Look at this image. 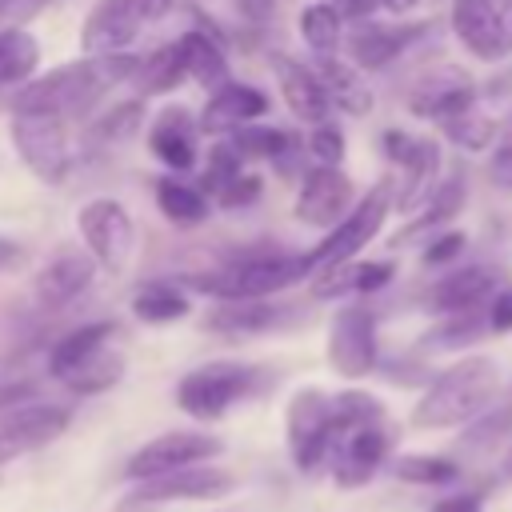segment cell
I'll return each instance as SVG.
<instances>
[{"label": "cell", "instance_id": "39", "mask_svg": "<svg viewBox=\"0 0 512 512\" xmlns=\"http://www.w3.org/2000/svg\"><path fill=\"white\" fill-rule=\"evenodd\" d=\"M488 332V316L484 312H460V316H444L436 328L424 332V348H464L476 344Z\"/></svg>", "mask_w": 512, "mask_h": 512}, {"label": "cell", "instance_id": "22", "mask_svg": "<svg viewBox=\"0 0 512 512\" xmlns=\"http://www.w3.org/2000/svg\"><path fill=\"white\" fill-rule=\"evenodd\" d=\"M96 276V264L88 252H72V248H60L36 276H32V296L40 308H64L72 304L76 296L88 292Z\"/></svg>", "mask_w": 512, "mask_h": 512}, {"label": "cell", "instance_id": "25", "mask_svg": "<svg viewBox=\"0 0 512 512\" xmlns=\"http://www.w3.org/2000/svg\"><path fill=\"white\" fill-rule=\"evenodd\" d=\"M392 276H396V268L388 260H348V264H336V268L316 272L312 276V296L316 300L368 296V292H380Z\"/></svg>", "mask_w": 512, "mask_h": 512}, {"label": "cell", "instance_id": "34", "mask_svg": "<svg viewBox=\"0 0 512 512\" xmlns=\"http://www.w3.org/2000/svg\"><path fill=\"white\" fill-rule=\"evenodd\" d=\"M40 68V44L28 28H0V84H28Z\"/></svg>", "mask_w": 512, "mask_h": 512}, {"label": "cell", "instance_id": "15", "mask_svg": "<svg viewBox=\"0 0 512 512\" xmlns=\"http://www.w3.org/2000/svg\"><path fill=\"white\" fill-rule=\"evenodd\" d=\"M476 104V80L456 68V64H440L432 68L424 80H416V88L408 92V112L420 120H452L460 112H468Z\"/></svg>", "mask_w": 512, "mask_h": 512}, {"label": "cell", "instance_id": "13", "mask_svg": "<svg viewBox=\"0 0 512 512\" xmlns=\"http://www.w3.org/2000/svg\"><path fill=\"white\" fill-rule=\"evenodd\" d=\"M220 448L224 444L208 432H164V436L148 440L144 448H136L124 464V472L132 480H152V476H164V472H176V468L204 464V460L220 456Z\"/></svg>", "mask_w": 512, "mask_h": 512}, {"label": "cell", "instance_id": "55", "mask_svg": "<svg viewBox=\"0 0 512 512\" xmlns=\"http://www.w3.org/2000/svg\"><path fill=\"white\" fill-rule=\"evenodd\" d=\"M416 0H380V8H392V12H404V8H412Z\"/></svg>", "mask_w": 512, "mask_h": 512}, {"label": "cell", "instance_id": "31", "mask_svg": "<svg viewBox=\"0 0 512 512\" xmlns=\"http://www.w3.org/2000/svg\"><path fill=\"white\" fill-rule=\"evenodd\" d=\"M228 144L244 156V160H268V164H280L288 168V160L296 156V148L304 144L296 132L288 128H276V124H244L228 136Z\"/></svg>", "mask_w": 512, "mask_h": 512}, {"label": "cell", "instance_id": "26", "mask_svg": "<svg viewBox=\"0 0 512 512\" xmlns=\"http://www.w3.org/2000/svg\"><path fill=\"white\" fill-rule=\"evenodd\" d=\"M464 200H468V180H464V172L456 168V172H448L436 188H432V196L412 212V220H408V228L396 236V244H412L416 236H436V232H444V224L448 220H456V212L464 208Z\"/></svg>", "mask_w": 512, "mask_h": 512}, {"label": "cell", "instance_id": "17", "mask_svg": "<svg viewBox=\"0 0 512 512\" xmlns=\"http://www.w3.org/2000/svg\"><path fill=\"white\" fill-rule=\"evenodd\" d=\"M388 448H392V436H388V428H384V420L380 424H360V428H348L336 444H332V476H336V484L340 488H360V484H368L376 472H380V464L388 460Z\"/></svg>", "mask_w": 512, "mask_h": 512}, {"label": "cell", "instance_id": "45", "mask_svg": "<svg viewBox=\"0 0 512 512\" xmlns=\"http://www.w3.org/2000/svg\"><path fill=\"white\" fill-rule=\"evenodd\" d=\"M260 192H264V180H260V172H252V168H244L220 196H216V204L220 208H248V204H256L260 200Z\"/></svg>", "mask_w": 512, "mask_h": 512}, {"label": "cell", "instance_id": "46", "mask_svg": "<svg viewBox=\"0 0 512 512\" xmlns=\"http://www.w3.org/2000/svg\"><path fill=\"white\" fill-rule=\"evenodd\" d=\"M464 248H468V236L464 232H456V228H444V232H436L428 244H424V264L432 268V264H452L456 256H464Z\"/></svg>", "mask_w": 512, "mask_h": 512}, {"label": "cell", "instance_id": "53", "mask_svg": "<svg viewBox=\"0 0 512 512\" xmlns=\"http://www.w3.org/2000/svg\"><path fill=\"white\" fill-rule=\"evenodd\" d=\"M172 4H176V0H136L140 20H160V16H168V12H172Z\"/></svg>", "mask_w": 512, "mask_h": 512}, {"label": "cell", "instance_id": "47", "mask_svg": "<svg viewBox=\"0 0 512 512\" xmlns=\"http://www.w3.org/2000/svg\"><path fill=\"white\" fill-rule=\"evenodd\" d=\"M484 316H488V332H496V336L512 332V284H504L492 296V304L484 308Z\"/></svg>", "mask_w": 512, "mask_h": 512}, {"label": "cell", "instance_id": "49", "mask_svg": "<svg viewBox=\"0 0 512 512\" xmlns=\"http://www.w3.org/2000/svg\"><path fill=\"white\" fill-rule=\"evenodd\" d=\"M488 180L504 192H512V144H500L492 156H488Z\"/></svg>", "mask_w": 512, "mask_h": 512}, {"label": "cell", "instance_id": "19", "mask_svg": "<svg viewBox=\"0 0 512 512\" xmlns=\"http://www.w3.org/2000/svg\"><path fill=\"white\" fill-rule=\"evenodd\" d=\"M140 32V8L136 0H96L80 24V48L88 60L120 56Z\"/></svg>", "mask_w": 512, "mask_h": 512}, {"label": "cell", "instance_id": "24", "mask_svg": "<svg viewBox=\"0 0 512 512\" xmlns=\"http://www.w3.org/2000/svg\"><path fill=\"white\" fill-rule=\"evenodd\" d=\"M424 32H428V24H404V28H392V24L364 20V24L348 36L352 68H388V64H392L408 44H416Z\"/></svg>", "mask_w": 512, "mask_h": 512}, {"label": "cell", "instance_id": "52", "mask_svg": "<svg viewBox=\"0 0 512 512\" xmlns=\"http://www.w3.org/2000/svg\"><path fill=\"white\" fill-rule=\"evenodd\" d=\"M380 8V0H344L340 4V16H352V20H372V12Z\"/></svg>", "mask_w": 512, "mask_h": 512}, {"label": "cell", "instance_id": "35", "mask_svg": "<svg viewBox=\"0 0 512 512\" xmlns=\"http://www.w3.org/2000/svg\"><path fill=\"white\" fill-rule=\"evenodd\" d=\"M296 24H300L304 44H308L316 56H336V48L344 44V16H340L336 4H324V0L308 4Z\"/></svg>", "mask_w": 512, "mask_h": 512}, {"label": "cell", "instance_id": "30", "mask_svg": "<svg viewBox=\"0 0 512 512\" xmlns=\"http://www.w3.org/2000/svg\"><path fill=\"white\" fill-rule=\"evenodd\" d=\"M108 344H116V324H112V320L80 324V328L64 332V336L52 344V352H48V372H52L56 380H68L84 360H92V356H96L100 348H108Z\"/></svg>", "mask_w": 512, "mask_h": 512}, {"label": "cell", "instance_id": "43", "mask_svg": "<svg viewBox=\"0 0 512 512\" xmlns=\"http://www.w3.org/2000/svg\"><path fill=\"white\" fill-rule=\"evenodd\" d=\"M504 432H512V408H496L488 416H480L464 436H460V452L472 456V452H488Z\"/></svg>", "mask_w": 512, "mask_h": 512}, {"label": "cell", "instance_id": "1", "mask_svg": "<svg viewBox=\"0 0 512 512\" xmlns=\"http://www.w3.org/2000/svg\"><path fill=\"white\" fill-rule=\"evenodd\" d=\"M136 64L132 56H100V60H72V64H60L36 80H28L12 104V112H36V116H56L68 124V116H84L108 88L124 84L136 76Z\"/></svg>", "mask_w": 512, "mask_h": 512}, {"label": "cell", "instance_id": "7", "mask_svg": "<svg viewBox=\"0 0 512 512\" xmlns=\"http://www.w3.org/2000/svg\"><path fill=\"white\" fill-rule=\"evenodd\" d=\"M76 228H80L84 252L92 256L96 268H104L108 276H120L128 268V260L136 252V224L120 200L96 196V200L80 204Z\"/></svg>", "mask_w": 512, "mask_h": 512}, {"label": "cell", "instance_id": "2", "mask_svg": "<svg viewBox=\"0 0 512 512\" xmlns=\"http://www.w3.org/2000/svg\"><path fill=\"white\" fill-rule=\"evenodd\" d=\"M500 388V368L488 356H464L456 364H448L416 400L412 408V424L416 428H456L476 420L488 400Z\"/></svg>", "mask_w": 512, "mask_h": 512}, {"label": "cell", "instance_id": "12", "mask_svg": "<svg viewBox=\"0 0 512 512\" xmlns=\"http://www.w3.org/2000/svg\"><path fill=\"white\" fill-rule=\"evenodd\" d=\"M232 492V476L224 468L212 464H192V468H176L152 480H140L132 500L124 504V512L136 508H156V504H176V500H216Z\"/></svg>", "mask_w": 512, "mask_h": 512}, {"label": "cell", "instance_id": "41", "mask_svg": "<svg viewBox=\"0 0 512 512\" xmlns=\"http://www.w3.org/2000/svg\"><path fill=\"white\" fill-rule=\"evenodd\" d=\"M136 128H144V100H124L92 124V140L96 144H124L136 136Z\"/></svg>", "mask_w": 512, "mask_h": 512}, {"label": "cell", "instance_id": "50", "mask_svg": "<svg viewBox=\"0 0 512 512\" xmlns=\"http://www.w3.org/2000/svg\"><path fill=\"white\" fill-rule=\"evenodd\" d=\"M32 400H36V384H28V380L0 384V416L12 412V408H20V404H32Z\"/></svg>", "mask_w": 512, "mask_h": 512}, {"label": "cell", "instance_id": "33", "mask_svg": "<svg viewBox=\"0 0 512 512\" xmlns=\"http://www.w3.org/2000/svg\"><path fill=\"white\" fill-rule=\"evenodd\" d=\"M156 208H160V216H164L168 224H176V228H196V224L208 220V196H204L200 188L176 180L172 172H164V176L156 180Z\"/></svg>", "mask_w": 512, "mask_h": 512}, {"label": "cell", "instance_id": "10", "mask_svg": "<svg viewBox=\"0 0 512 512\" xmlns=\"http://www.w3.org/2000/svg\"><path fill=\"white\" fill-rule=\"evenodd\" d=\"M452 32L476 60L512 52V0H452Z\"/></svg>", "mask_w": 512, "mask_h": 512}, {"label": "cell", "instance_id": "16", "mask_svg": "<svg viewBox=\"0 0 512 512\" xmlns=\"http://www.w3.org/2000/svg\"><path fill=\"white\" fill-rule=\"evenodd\" d=\"M356 204V188L348 180L344 168H320L312 164L300 180V192H296V220L304 224H316V228H332L344 220V212Z\"/></svg>", "mask_w": 512, "mask_h": 512}, {"label": "cell", "instance_id": "23", "mask_svg": "<svg viewBox=\"0 0 512 512\" xmlns=\"http://www.w3.org/2000/svg\"><path fill=\"white\" fill-rule=\"evenodd\" d=\"M272 76H276V88H280V96H284V104H288V112L296 120H304L312 128L328 124L332 104H328V96H324V88H320V80H316V72L308 64L276 52L272 56Z\"/></svg>", "mask_w": 512, "mask_h": 512}, {"label": "cell", "instance_id": "3", "mask_svg": "<svg viewBox=\"0 0 512 512\" xmlns=\"http://www.w3.org/2000/svg\"><path fill=\"white\" fill-rule=\"evenodd\" d=\"M296 280H308L304 252H248L224 260L220 268L192 272L184 284L224 304V300H268L292 288Z\"/></svg>", "mask_w": 512, "mask_h": 512}, {"label": "cell", "instance_id": "21", "mask_svg": "<svg viewBox=\"0 0 512 512\" xmlns=\"http://www.w3.org/2000/svg\"><path fill=\"white\" fill-rule=\"evenodd\" d=\"M272 108V100L256 88V84H240V80H228L224 88L208 92L204 100V112L196 120V128L204 136H232L236 128L244 124H256L264 112Z\"/></svg>", "mask_w": 512, "mask_h": 512}, {"label": "cell", "instance_id": "56", "mask_svg": "<svg viewBox=\"0 0 512 512\" xmlns=\"http://www.w3.org/2000/svg\"><path fill=\"white\" fill-rule=\"evenodd\" d=\"M500 476H504V480H512V448H508V456H504V468H500Z\"/></svg>", "mask_w": 512, "mask_h": 512}, {"label": "cell", "instance_id": "14", "mask_svg": "<svg viewBox=\"0 0 512 512\" xmlns=\"http://www.w3.org/2000/svg\"><path fill=\"white\" fill-rule=\"evenodd\" d=\"M68 420H72V412L64 404H48V400H32V404L4 412L0 416V464L52 444L68 428Z\"/></svg>", "mask_w": 512, "mask_h": 512}, {"label": "cell", "instance_id": "36", "mask_svg": "<svg viewBox=\"0 0 512 512\" xmlns=\"http://www.w3.org/2000/svg\"><path fill=\"white\" fill-rule=\"evenodd\" d=\"M120 376H124V352H120L116 344H108V348H100L92 360H84V364H80L68 380H60V384L72 388L76 396H96V392L120 384Z\"/></svg>", "mask_w": 512, "mask_h": 512}, {"label": "cell", "instance_id": "32", "mask_svg": "<svg viewBox=\"0 0 512 512\" xmlns=\"http://www.w3.org/2000/svg\"><path fill=\"white\" fill-rule=\"evenodd\" d=\"M188 312H192V300L176 280H148L132 292V316L144 324H172V320H184Z\"/></svg>", "mask_w": 512, "mask_h": 512}, {"label": "cell", "instance_id": "38", "mask_svg": "<svg viewBox=\"0 0 512 512\" xmlns=\"http://www.w3.org/2000/svg\"><path fill=\"white\" fill-rule=\"evenodd\" d=\"M392 476L404 484H424V488H440L460 480V464H452L448 456H428V452H408L392 460Z\"/></svg>", "mask_w": 512, "mask_h": 512}, {"label": "cell", "instance_id": "29", "mask_svg": "<svg viewBox=\"0 0 512 512\" xmlns=\"http://www.w3.org/2000/svg\"><path fill=\"white\" fill-rule=\"evenodd\" d=\"M312 72H316V80H320V88H324L332 108H340L348 116H368L372 112V88L360 76V68H352V64H344L336 56H316Z\"/></svg>", "mask_w": 512, "mask_h": 512}, {"label": "cell", "instance_id": "37", "mask_svg": "<svg viewBox=\"0 0 512 512\" xmlns=\"http://www.w3.org/2000/svg\"><path fill=\"white\" fill-rule=\"evenodd\" d=\"M132 80H136L140 96H148V92H172L180 80H188L184 76V64H180V48L176 44H164V48L148 52L136 64V76Z\"/></svg>", "mask_w": 512, "mask_h": 512}, {"label": "cell", "instance_id": "54", "mask_svg": "<svg viewBox=\"0 0 512 512\" xmlns=\"http://www.w3.org/2000/svg\"><path fill=\"white\" fill-rule=\"evenodd\" d=\"M20 260H24V248L0 236V272H12V268H16Z\"/></svg>", "mask_w": 512, "mask_h": 512}, {"label": "cell", "instance_id": "4", "mask_svg": "<svg viewBox=\"0 0 512 512\" xmlns=\"http://www.w3.org/2000/svg\"><path fill=\"white\" fill-rule=\"evenodd\" d=\"M392 180H380V184H372L364 196H356V204L344 212V220L340 224H332L328 232H324V240L312 248V252H304V268H308V280L316 276V272H324V268H336V264H348V260H356L364 248H368V240H376V232L384 228V220H388V212H392Z\"/></svg>", "mask_w": 512, "mask_h": 512}, {"label": "cell", "instance_id": "20", "mask_svg": "<svg viewBox=\"0 0 512 512\" xmlns=\"http://www.w3.org/2000/svg\"><path fill=\"white\" fill-rule=\"evenodd\" d=\"M196 140H200V128L184 104H164L148 124V148L172 176L196 168V160H200Z\"/></svg>", "mask_w": 512, "mask_h": 512}, {"label": "cell", "instance_id": "28", "mask_svg": "<svg viewBox=\"0 0 512 512\" xmlns=\"http://www.w3.org/2000/svg\"><path fill=\"white\" fill-rule=\"evenodd\" d=\"M288 320L284 304L272 300H224L208 312V328L220 336H256V332H272Z\"/></svg>", "mask_w": 512, "mask_h": 512}, {"label": "cell", "instance_id": "9", "mask_svg": "<svg viewBox=\"0 0 512 512\" xmlns=\"http://www.w3.org/2000/svg\"><path fill=\"white\" fill-rule=\"evenodd\" d=\"M380 144H384V156L400 164V176H404L392 204H400V212H416L440 184V160H444L440 144L432 136H412L404 128H388Z\"/></svg>", "mask_w": 512, "mask_h": 512}, {"label": "cell", "instance_id": "42", "mask_svg": "<svg viewBox=\"0 0 512 512\" xmlns=\"http://www.w3.org/2000/svg\"><path fill=\"white\" fill-rule=\"evenodd\" d=\"M248 168V160L228 144V140H216L212 148H208V164H204V180H200V192H208V196H220L240 172Z\"/></svg>", "mask_w": 512, "mask_h": 512}, {"label": "cell", "instance_id": "6", "mask_svg": "<svg viewBox=\"0 0 512 512\" xmlns=\"http://www.w3.org/2000/svg\"><path fill=\"white\" fill-rule=\"evenodd\" d=\"M284 436H288L292 464L300 472H312L316 464H324L328 452H332V444L344 436V428L336 420V408H332V396L320 392V388H300L288 400Z\"/></svg>", "mask_w": 512, "mask_h": 512}, {"label": "cell", "instance_id": "8", "mask_svg": "<svg viewBox=\"0 0 512 512\" xmlns=\"http://www.w3.org/2000/svg\"><path fill=\"white\" fill-rule=\"evenodd\" d=\"M8 140H12L16 156L24 160V168L36 180L64 184V176L72 168V140H68V124L64 120L36 116V112H12Z\"/></svg>", "mask_w": 512, "mask_h": 512}, {"label": "cell", "instance_id": "27", "mask_svg": "<svg viewBox=\"0 0 512 512\" xmlns=\"http://www.w3.org/2000/svg\"><path fill=\"white\" fill-rule=\"evenodd\" d=\"M180 48V64H184V76L196 80L204 92H216L228 84V56H224V44L216 32L208 28H192L176 40Z\"/></svg>", "mask_w": 512, "mask_h": 512}, {"label": "cell", "instance_id": "5", "mask_svg": "<svg viewBox=\"0 0 512 512\" xmlns=\"http://www.w3.org/2000/svg\"><path fill=\"white\" fill-rule=\"evenodd\" d=\"M260 388V368L240 360H212L192 368L176 384V404L196 420H220L232 404L248 400Z\"/></svg>", "mask_w": 512, "mask_h": 512}, {"label": "cell", "instance_id": "48", "mask_svg": "<svg viewBox=\"0 0 512 512\" xmlns=\"http://www.w3.org/2000/svg\"><path fill=\"white\" fill-rule=\"evenodd\" d=\"M48 0H0V24L4 28H24L32 16L44 12Z\"/></svg>", "mask_w": 512, "mask_h": 512}, {"label": "cell", "instance_id": "18", "mask_svg": "<svg viewBox=\"0 0 512 512\" xmlns=\"http://www.w3.org/2000/svg\"><path fill=\"white\" fill-rule=\"evenodd\" d=\"M504 288V272L492 264H464L452 268L444 280L432 284L428 308L440 316H460V312H484L492 296Z\"/></svg>", "mask_w": 512, "mask_h": 512}, {"label": "cell", "instance_id": "11", "mask_svg": "<svg viewBox=\"0 0 512 512\" xmlns=\"http://www.w3.org/2000/svg\"><path fill=\"white\" fill-rule=\"evenodd\" d=\"M328 364L344 380H360L376 368V316L364 304L336 308L328 324Z\"/></svg>", "mask_w": 512, "mask_h": 512}, {"label": "cell", "instance_id": "44", "mask_svg": "<svg viewBox=\"0 0 512 512\" xmlns=\"http://www.w3.org/2000/svg\"><path fill=\"white\" fill-rule=\"evenodd\" d=\"M304 148L312 152V160L320 164V168H340V160H344V132L328 120V124H316L312 132H308V140H304Z\"/></svg>", "mask_w": 512, "mask_h": 512}, {"label": "cell", "instance_id": "40", "mask_svg": "<svg viewBox=\"0 0 512 512\" xmlns=\"http://www.w3.org/2000/svg\"><path fill=\"white\" fill-rule=\"evenodd\" d=\"M440 128H444V136H448L456 148H464V152H484V148H492V140H496V120L484 116V112H476V108H468V112L444 120Z\"/></svg>", "mask_w": 512, "mask_h": 512}, {"label": "cell", "instance_id": "51", "mask_svg": "<svg viewBox=\"0 0 512 512\" xmlns=\"http://www.w3.org/2000/svg\"><path fill=\"white\" fill-rule=\"evenodd\" d=\"M428 512H484V500H480L476 492H456V496L436 500Z\"/></svg>", "mask_w": 512, "mask_h": 512}]
</instances>
